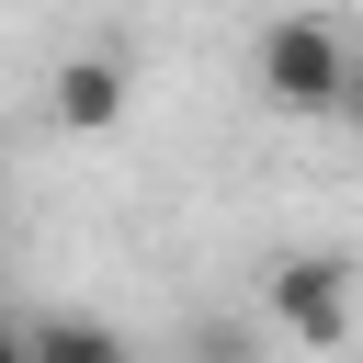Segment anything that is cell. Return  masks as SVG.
<instances>
[{
    "label": "cell",
    "mask_w": 363,
    "mask_h": 363,
    "mask_svg": "<svg viewBox=\"0 0 363 363\" xmlns=\"http://www.w3.org/2000/svg\"><path fill=\"white\" fill-rule=\"evenodd\" d=\"M250 79H261L272 113H340V102H352V45H340L329 23H306V11H284V23H261Z\"/></svg>",
    "instance_id": "1"
},
{
    "label": "cell",
    "mask_w": 363,
    "mask_h": 363,
    "mask_svg": "<svg viewBox=\"0 0 363 363\" xmlns=\"http://www.w3.org/2000/svg\"><path fill=\"white\" fill-rule=\"evenodd\" d=\"M261 318H272V340H295V352H340V340H352V261H340V250H284V261L261 272Z\"/></svg>",
    "instance_id": "2"
},
{
    "label": "cell",
    "mask_w": 363,
    "mask_h": 363,
    "mask_svg": "<svg viewBox=\"0 0 363 363\" xmlns=\"http://www.w3.org/2000/svg\"><path fill=\"white\" fill-rule=\"evenodd\" d=\"M0 363H136V352H125V329H113V318L45 306V318H23V329H11V352H0Z\"/></svg>",
    "instance_id": "3"
},
{
    "label": "cell",
    "mask_w": 363,
    "mask_h": 363,
    "mask_svg": "<svg viewBox=\"0 0 363 363\" xmlns=\"http://www.w3.org/2000/svg\"><path fill=\"white\" fill-rule=\"evenodd\" d=\"M340 113H352V125H363V57H352V102H340Z\"/></svg>",
    "instance_id": "6"
},
{
    "label": "cell",
    "mask_w": 363,
    "mask_h": 363,
    "mask_svg": "<svg viewBox=\"0 0 363 363\" xmlns=\"http://www.w3.org/2000/svg\"><path fill=\"white\" fill-rule=\"evenodd\" d=\"M193 363H261V329H238V318H204V329H193Z\"/></svg>",
    "instance_id": "5"
},
{
    "label": "cell",
    "mask_w": 363,
    "mask_h": 363,
    "mask_svg": "<svg viewBox=\"0 0 363 363\" xmlns=\"http://www.w3.org/2000/svg\"><path fill=\"white\" fill-rule=\"evenodd\" d=\"M113 113H125V68H113V57H68V68H57V125L102 136Z\"/></svg>",
    "instance_id": "4"
}]
</instances>
